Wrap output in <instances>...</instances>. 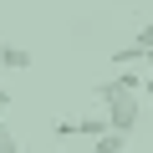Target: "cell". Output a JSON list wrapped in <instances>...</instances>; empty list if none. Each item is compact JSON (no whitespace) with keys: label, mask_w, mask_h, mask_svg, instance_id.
<instances>
[{"label":"cell","mask_w":153,"mask_h":153,"mask_svg":"<svg viewBox=\"0 0 153 153\" xmlns=\"http://www.w3.org/2000/svg\"><path fill=\"white\" fill-rule=\"evenodd\" d=\"M148 97H153V66L143 71V102H148Z\"/></svg>","instance_id":"8"},{"label":"cell","mask_w":153,"mask_h":153,"mask_svg":"<svg viewBox=\"0 0 153 153\" xmlns=\"http://www.w3.org/2000/svg\"><path fill=\"white\" fill-rule=\"evenodd\" d=\"M0 66H5V71H26L31 66V51L16 46V41H0Z\"/></svg>","instance_id":"1"},{"label":"cell","mask_w":153,"mask_h":153,"mask_svg":"<svg viewBox=\"0 0 153 153\" xmlns=\"http://www.w3.org/2000/svg\"><path fill=\"white\" fill-rule=\"evenodd\" d=\"M112 66H143V51L138 46H117L112 51Z\"/></svg>","instance_id":"4"},{"label":"cell","mask_w":153,"mask_h":153,"mask_svg":"<svg viewBox=\"0 0 153 153\" xmlns=\"http://www.w3.org/2000/svg\"><path fill=\"white\" fill-rule=\"evenodd\" d=\"M123 148H128V133H117V128H107V133L92 138V153H123Z\"/></svg>","instance_id":"2"},{"label":"cell","mask_w":153,"mask_h":153,"mask_svg":"<svg viewBox=\"0 0 153 153\" xmlns=\"http://www.w3.org/2000/svg\"><path fill=\"white\" fill-rule=\"evenodd\" d=\"M133 46H138V51H148V46H153V21H143V26H138V36H133Z\"/></svg>","instance_id":"7"},{"label":"cell","mask_w":153,"mask_h":153,"mask_svg":"<svg viewBox=\"0 0 153 153\" xmlns=\"http://www.w3.org/2000/svg\"><path fill=\"white\" fill-rule=\"evenodd\" d=\"M5 107H10V92H5V87H0V112H5Z\"/></svg>","instance_id":"9"},{"label":"cell","mask_w":153,"mask_h":153,"mask_svg":"<svg viewBox=\"0 0 153 153\" xmlns=\"http://www.w3.org/2000/svg\"><path fill=\"white\" fill-rule=\"evenodd\" d=\"M51 133H56L61 143H66V138H76V117H56V123H51Z\"/></svg>","instance_id":"6"},{"label":"cell","mask_w":153,"mask_h":153,"mask_svg":"<svg viewBox=\"0 0 153 153\" xmlns=\"http://www.w3.org/2000/svg\"><path fill=\"white\" fill-rule=\"evenodd\" d=\"M76 133H82V138H97V133H107V112H102V117H76Z\"/></svg>","instance_id":"3"},{"label":"cell","mask_w":153,"mask_h":153,"mask_svg":"<svg viewBox=\"0 0 153 153\" xmlns=\"http://www.w3.org/2000/svg\"><path fill=\"white\" fill-rule=\"evenodd\" d=\"M0 153H21V138H16V128L0 117Z\"/></svg>","instance_id":"5"}]
</instances>
